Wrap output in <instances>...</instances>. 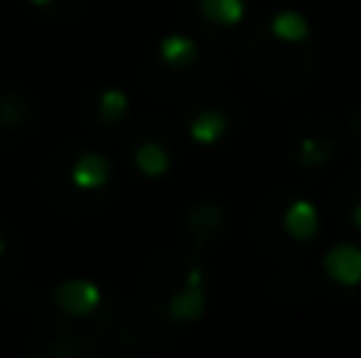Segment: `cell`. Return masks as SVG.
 Returning <instances> with one entry per match:
<instances>
[{"mask_svg": "<svg viewBox=\"0 0 361 358\" xmlns=\"http://www.w3.org/2000/svg\"><path fill=\"white\" fill-rule=\"evenodd\" d=\"M200 10L209 23L235 25L244 16V0H200Z\"/></svg>", "mask_w": 361, "mask_h": 358, "instance_id": "ba28073f", "label": "cell"}, {"mask_svg": "<svg viewBox=\"0 0 361 358\" xmlns=\"http://www.w3.org/2000/svg\"><path fill=\"white\" fill-rule=\"evenodd\" d=\"M10 247H13L10 235H6V232H0V266H6V264H10V260H13Z\"/></svg>", "mask_w": 361, "mask_h": 358, "instance_id": "8fae6325", "label": "cell"}, {"mask_svg": "<svg viewBox=\"0 0 361 358\" xmlns=\"http://www.w3.org/2000/svg\"><path fill=\"white\" fill-rule=\"evenodd\" d=\"M102 304L99 285L82 283V279H70V283L57 285L54 292V308L63 311L67 317H89Z\"/></svg>", "mask_w": 361, "mask_h": 358, "instance_id": "7a4b0ae2", "label": "cell"}, {"mask_svg": "<svg viewBox=\"0 0 361 358\" xmlns=\"http://www.w3.org/2000/svg\"><path fill=\"white\" fill-rule=\"evenodd\" d=\"M32 358H42V355H32Z\"/></svg>", "mask_w": 361, "mask_h": 358, "instance_id": "5bb4252c", "label": "cell"}, {"mask_svg": "<svg viewBox=\"0 0 361 358\" xmlns=\"http://www.w3.org/2000/svg\"><path fill=\"white\" fill-rule=\"evenodd\" d=\"M225 130H228V121H225L222 111H216V108H209V111L197 114V118L190 121V137L197 140V143H216Z\"/></svg>", "mask_w": 361, "mask_h": 358, "instance_id": "8992f818", "label": "cell"}, {"mask_svg": "<svg viewBox=\"0 0 361 358\" xmlns=\"http://www.w3.org/2000/svg\"><path fill=\"white\" fill-rule=\"evenodd\" d=\"M326 270L336 283L345 285H358L361 283V251H355L352 245H343L326 257Z\"/></svg>", "mask_w": 361, "mask_h": 358, "instance_id": "277c9868", "label": "cell"}, {"mask_svg": "<svg viewBox=\"0 0 361 358\" xmlns=\"http://www.w3.org/2000/svg\"><path fill=\"white\" fill-rule=\"evenodd\" d=\"M267 29L276 42H286V44H298V42H307V38H311V25H307V19L295 10L276 13V16L269 19Z\"/></svg>", "mask_w": 361, "mask_h": 358, "instance_id": "3957f363", "label": "cell"}, {"mask_svg": "<svg viewBox=\"0 0 361 358\" xmlns=\"http://www.w3.org/2000/svg\"><path fill=\"white\" fill-rule=\"evenodd\" d=\"M61 162H63L61 171L57 168L48 171V187L63 184L73 194H99L111 181V165L99 152H76V156H63Z\"/></svg>", "mask_w": 361, "mask_h": 358, "instance_id": "6da1fadb", "label": "cell"}, {"mask_svg": "<svg viewBox=\"0 0 361 358\" xmlns=\"http://www.w3.org/2000/svg\"><path fill=\"white\" fill-rule=\"evenodd\" d=\"M159 57H162L165 63H171V67H184V63L197 61V44L184 35H171L162 42V54Z\"/></svg>", "mask_w": 361, "mask_h": 358, "instance_id": "9c48e42d", "label": "cell"}, {"mask_svg": "<svg viewBox=\"0 0 361 358\" xmlns=\"http://www.w3.org/2000/svg\"><path fill=\"white\" fill-rule=\"evenodd\" d=\"M349 219H352V226H358V228H361V197L349 206Z\"/></svg>", "mask_w": 361, "mask_h": 358, "instance_id": "4fadbf2b", "label": "cell"}, {"mask_svg": "<svg viewBox=\"0 0 361 358\" xmlns=\"http://www.w3.org/2000/svg\"><path fill=\"white\" fill-rule=\"evenodd\" d=\"M32 6H38V10H44V13H54L57 6L63 4V0H29Z\"/></svg>", "mask_w": 361, "mask_h": 358, "instance_id": "7c38bea8", "label": "cell"}, {"mask_svg": "<svg viewBox=\"0 0 361 358\" xmlns=\"http://www.w3.org/2000/svg\"><path fill=\"white\" fill-rule=\"evenodd\" d=\"M127 111V95L124 92H114V89H108L105 95L99 99V118L105 121V124H111V121H121Z\"/></svg>", "mask_w": 361, "mask_h": 358, "instance_id": "30bf717a", "label": "cell"}, {"mask_svg": "<svg viewBox=\"0 0 361 358\" xmlns=\"http://www.w3.org/2000/svg\"><path fill=\"white\" fill-rule=\"evenodd\" d=\"M133 162H137V168L143 171V175L159 178L169 171V149L159 143H143L137 152H133Z\"/></svg>", "mask_w": 361, "mask_h": 358, "instance_id": "52a82bcc", "label": "cell"}, {"mask_svg": "<svg viewBox=\"0 0 361 358\" xmlns=\"http://www.w3.org/2000/svg\"><path fill=\"white\" fill-rule=\"evenodd\" d=\"M317 209L311 206L307 200H295L288 203V213H286V228L288 235H292L295 241H307L314 238V232H317Z\"/></svg>", "mask_w": 361, "mask_h": 358, "instance_id": "5b68a950", "label": "cell"}]
</instances>
